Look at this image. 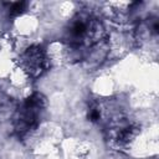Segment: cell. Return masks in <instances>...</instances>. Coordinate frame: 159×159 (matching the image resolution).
<instances>
[{"mask_svg": "<svg viewBox=\"0 0 159 159\" xmlns=\"http://www.w3.org/2000/svg\"><path fill=\"white\" fill-rule=\"evenodd\" d=\"M25 7V2H15L11 6V14H20Z\"/></svg>", "mask_w": 159, "mask_h": 159, "instance_id": "cell-1", "label": "cell"}, {"mask_svg": "<svg viewBox=\"0 0 159 159\" xmlns=\"http://www.w3.org/2000/svg\"><path fill=\"white\" fill-rule=\"evenodd\" d=\"M89 118H91V120H97L99 118V112L98 111H92Z\"/></svg>", "mask_w": 159, "mask_h": 159, "instance_id": "cell-2", "label": "cell"}]
</instances>
